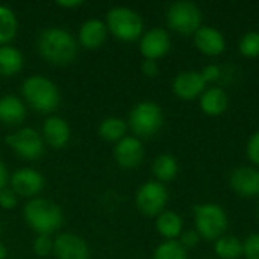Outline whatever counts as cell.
Segmentation results:
<instances>
[{
  "instance_id": "3",
  "label": "cell",
  "mask_w": 259,
  "mask_h": 259,
  "mask_svg": "<svg viewBox=\"0 0 259 259\" xmlns=\"http://www.w3.org/2000/svg\"><path fill=\"white\" fill-rule=\"evenodd\" d=\"M21 94L38 112H52L59 105V91L56 85L44 76L27 77L23 82Z\"/></svg>"
},
{
  "instance_id": "38",
  "label": "cell",
  "mask_w": 259,
  "mask_h": 259,
  "mask_svg": "<svg viewBox=\"0 0 259 259\" xmlns=\"http://www.w3.org/2000/svg\"><path fill=\"white\" fill-rule=\"evenodd\" d=\"M6 258V247L0 243V259Z\"/></svg>"
},
{
  "instance_id": "33",
  "label": "cell",
  "mask_w": 259,
  "mask_h": 259,
  "mask_svg": "<svg viewBox=\"0 0 259 259\" xmlns=\"http://www.w3.org/2000/svg\"><path fill=\"white\" fill-rule=\"evenodd\" d=\"M200 76H202V79L205 80V83H208V82H215V80L220 79L222 70H220L219 65L209 64V65H206V67L200 71Z\"/></svg>"
},
{
  "instance_id": "2",
  "label": "cell",
  "mask_w": 259,
  "mask_h": 259,
  "mask_svg": "<svg viewBox=\"0 0 259 259\" xmlns=\"http://www.w3.org/2000/svg\"><path fill=\"white\" fill-rule=\"evenodd\" d=\"M26 223L38 235H50L62 225L64 215L59 206L47 199H32L23 209Z\"/></svg>"
},
{
  "instance_id": "27",
  "label": "cell",
  "mask_w": 259,
  "mask_h": 259,
  "mask_svg": "<svg viewBox=\"0 0 259 259\" xmlns=\"http://www.w3.org/2000/svg\"><path fill=\"white\" fill-rule=\"evenodd\" d=\"M153 259H188L187 249L176 240H168L159 244L153 253Z\"/></svg>"
},
{
  "instance_id": "31",
  "label": "cell",
  "mask_w": 259,
  "mask_h": 259,
  "mask_svg": "<svg viewBox=\"0 0 259 259\" xmlns=\"http://www.w3.org/2000/svg\"><path fill=\"white\" fill-rule=\"evenodd\" d=\"M247 158L253 162V164H258L259 165V131L255 132L250 140L247 141Z\"/></svg>"
},
{
  "instance_id": "4",
  "label": "cell",
  "mask_w": 259,
  "mask_h": 259,
  "mask_svg": "<svg viewBox=\"0 0 259 259\" xmlns=\"http://www.w3.org/2000/svg\"><path fill=\"white\" fill-rule=\"evenodd\" d=\"M106 27L121 41H135L143 33V20L134 9L115 6L106 14Z\"/></svg>"
},
{
  "instance_id": "19",
  "label": "cell",
  "mask_w": 259,
  "mask_h": 259,
  "mask_svg": "<svg viewBox=\"0 0 259 259\" xmlns=\"http://www.w3.org/2000/svg\"><path fill=\"white\" fill-rule=\"evenodd\" d=\"M26 117L24 103L15 96H3L0 99V123L8 126L20 124Z\"/></svg>"
},
{
  "instance_id": "25",
  "label": "cell",
  "mask_w": 259,
  "mask_h": 259,
  "mask_svg": "<svg viewBox=\"0 0 259 259\" xmlns=\"http://www.w3.org/2000/svg\"><path fill=\"white\" fill-rule=\"evenodd\" d=\"M214 249L222 259H238L243 255V243L232 235L220 237L215 241Z\"/></svg>"
},
{
  "instance_id": "7",
  "label": "cell",
  "mask_w": 259,
  "mask_h": 259,
  "mask_svg": "<svg viewBox=\"0 0 259 259\" xmlns=\"http://www.w3.org/2000/svg\"><path fill=\"white\" fill-rule=\"evenodd\" d=\"M167 23L182 35L196 33L200 29L202 12L193 2H175L167 11Z\"/></svg>"
},
{
  "instance_id": "18",
  "label": "cell",
  "mask_w": 259,
  "mask_h": 259,
  "mask_svg": "<svg viewBox=\"0 0 259 259\" xmlns=\"http://www.w3.org/2000/svg\"><path fill=\"white\" fill-rule=\"evenodd\" d=\"M108 36V27L106 23L97 18L87 20L80 29H79V41L85 49H97L100 47Z\"/></svg>"
},
{
  "instance_id": "30",
  "label": "cell",
  "mask_w": 259,
  "mask_h": 259,
  "mask_svg": "<svg viewBox=\"0 0 259 259\" xmlns=\"http://www.w3.org/2000/svg\"><path fill=\"white\" fill-rule=\"evenodd\" d=\"M243 255L247 259H259V234H253L243 243Z\"/></svg>"
},
{
  "instance_id": "34",
  "label": "cell",
  "mask_w": 259,
  "mask_h": 259,
  "mask_svg": "<svg viewBox=\"0 0 259 259\" xmlns=\"http://www.w3.org/2000/svg\"><path fill=\"white\" fill-rule=\"evenodd\" d=\"M199 240H200V235L197 234V231L190 229V231H185V232L181 234V241L179 243L185 249H193V247H196L199 244Z\"/></svg>"
},
{
  "instance_id": "8",
  "label": "cell",
  "mask_w": 259,
  "mask_h": 259,
  "mask_svg": "<svg viewBox=\"0 0 259 259\" xmlns=\"http://www.w3.org/2000/svg\"><path fill=\"white\" fill-rule=\"evenodd\" d=\"M6 144L21 158L35 161L44 153V141L41 135L32 127H23L6 138Z\"/></svg>"
},
{
  "instance_id": "13",
  "label": "cell",
  "mask_w": 259,
  "mask_h": 259,
  "mask_svg": "<svg viewBox=\"0 0 259 259\" xmlns=\"http://www.w3.org/2000/svg\"><path fill=\"white\" fill-rule=\"evenodd\" d=\"M11 187L15 194L32 197L42 190L44 178L33 168H20L11 178Z\"/></svg>"
},
{
  "instance_id": "21",
  "label": "cell",
  "mask_w": 259,
  "mask_h": 259,
  "mask_svg": "<svg viewBox=\"0 0 259 259\" xmlns=\"http://www.w3.org/2000/svg\"><path fill=\"white\" fill-rule=\"evenodd\" d=\"M182 228L184 223L181 215L173 211H164L156 219V229L167 240H175L179 237L182 234Z\"/></svg>"
},
{
  "instance_id": "36",
  "label": "cell",
  "mask_w": 259,
  "mask_h": 259,
  "mask_svg": "<svg viewBox=\"0 0 259 259\" xmlns=\"http://www.w3.org/2000/svg\"><path fill=\"white\" fill-rule=\"evenodd\" d=\"M8 179H9V176H8V170H6V167H5V164L0 161V191L6 187V184H8Z\"/></svg>"
},
{
  "instance_id": "22",
  "label": "cell",
  "mask_w": 259,
  "mask_h": 259,
  "mask_svg": "<svg viewBox=\"0 0 259 259\" xmlns=\"http://www.w3.org/2000/svg\"><path fill=\"white\" fill-rule=\"evenodd\" d=\"M23 68V55L11 46H0V76L9 77Z\"/></svg>"
},
{
  "instance_id": "28",
  "label": "cell",
  "mask_w": 259,
  "mask_h": 259,
  "mask_svg": "<svg viewBox=\"0 0 259 259\" xmlns=\"http://www.w3.org/2000/svg\"><path fill=\"white\" fill-rule=\"evenodd\" d=\"M240 52L246 58L259 56V32H247L240 41Z\"/></svg>"
},
{
  "instance_id": "17",
  "label": "cell",
  "mask_w": 259,
  "mask_h": 259,
  "mask_svg": "<svg viewBox=\"0 0 259 259\" xmlns=\"http://www.w3.org/2000/svg\"><path fill=\"white\" fill-rule=\"evenodd\" d=\"M42 137L50 147L61 149L70 141V126L61 117H49L42 124Z\"/></svg>"
},
{
  "instance_id": "10",
  "label": "cell",
  "mask_w": 259,
  "mask_h": 259,
  "mask_svg": "<svg viewBox=\"0 0 259 259\" xmlns=\"http://www.w3.org/2000/svg\"><path fill=\"white\" fill-rule=\"evenodd\" d=\"M53 253L58 259H90L85 240L73 234H61L53 241Z\"/></svg>"
},
{
  "instance_id": "5",
  "label": "cell",
  "mask_w": 259,
  "mask_h": 259,
  "mask_svg": "<svg viewBox=\"0 0 259 259\" xmlns=\"http://www.w3.org/2000/svg\"><path fill=\"white\" fill-rule=\"evenodd\" d=\"M196 231L205 240H219L228 228V215L217 203H202L194 206Z\"/></svg>"
},
{
  "instance_id": "32",
  "label": "cell",
  "mask_w": 259,
  "mask_h": 259,
  "mask_svg": "<svg viewBox=\"0 0 259 259\" xmlns=\"http://www.w3.org/2000/svg\"><path fill=\"white\" fill-rule=\"evenodd\" d=\"M17 205V194L9 190V188H3L0 191V206L3 209H12Z\"/></svg>"
},
{
  "instance_id": "23",
  "label": "cell",
  "mask_w": 259,
  "mask_h": 259,
  "mask_svg": "<svg viewBox=\"0 0 259 259\" xmlns=\"http://www.w3.org/2000/svg\"><path fill=\"white\" fill-rule=\"evenodd\" d=\"M152 170H153V175L156 176L158 181L168 182V181H171V179L176 178L178 170H179V165H178V161H176V158L173 155L162 153V155H159L153 161Z\"/></svg>"
},
{
  "instance_id": "37",
  "label": "cell",
  "mask_w": 259,
  "mask_h": 259,
  "mask_svg": "<svg viewBox=\"0 0 259 259\" xmlns=\"http://www.w3.org/2000/svg\"><path fill=\"white\" fill-rule=\"evenodd\" d=\"M56 5L61 8H77V6L83 5V2H80V0H58Z\"/></svg>"
},
{
  "instance_id": "16",
  "label": "cell",
  "mask_w": 259,
  "mask_h": 259,
  "mask_svg": "<svg viewBox=\"0 0 259 259\" xmlns=\"http://www.w3.org/2000/svg\"><path fill=\"white\" fill-rule=\"evenodd\" d=\"M194 44L203 55L208 56L222 55L226 49V41L222 32L208 26H200V29L194 33Z\"/></svg>"
},
{
  "instance_id": "26",
  "label": "cell",
  "mask_w": 259,
  "mask_h": 259,
  "mask_svg": "<svg viewBox=\"0 0 259 259\" xmlns=\"http://www.w3.org/2000/svg\"><path fill=\"white\" fill-rule=\"evenodd\" d=\"M17 27L18 23L15 14L8 6L0 5V44L9 42L15 36Z\"/></svg>"
},
{
  "instance_id": "1",
  "label": "cell",
  "mask_w": 259,
  "mask_h": 259,
  "mask_svg": "<svg viewBox=\"0 0 259 259\" xmlns=\"http://www.w3.org/2000/svg\"><path fill=\"white\" fill-rule=\"evenodd\" d=\"M38 50L41 56L55 65L71 64L77 55V44L70 32L59 27H49L39 33Z\"/></svg>"
},
{
  "instance_id": "15",
  "label": "cell",
  "mask_w": 259,
  "mask_h": 259,
  "mask_svg": "<svg viewBox=\"0 0 259 259\" xmlns=\"http://www.w3.org/2000/svg\"><path fill=\"white\" fill-rule=\"evenodd\" d=\"M205 80L197 71H182L173 80V93L182 100H193L205 90Z\"/></svg>"
},
{
  "instance_id": "9",
  "label": "cell",
  "mask_w": 259,
  "mask_h": 259,
  "mask_svg": "<svg viewBox=\"0 0 259 259\" xmlns=\"http://www.w3.org/2000/svg\"><path fill=\"white\" fill-rule=\"evenodd\" d=\"M168 194L165 187L161 182H146L141 185V188L137 193V208L144 215H158L162 212L165 203H167Z\"/></svg>"
},
{
  "instance_id": "11",
  "label": "cell",
  "mask_w": 259,
  "mask_h": 259,
  "mask_svg": "<svg viewBox=\"0 0 259 259\" xmlns=\"http://www.w3.org/2000/svg\"><path fill=\"white\" fill-rule=\"evenodd\" d=\"M170 50V36L161 29L155 27L146 32L140 41V52L146 59H159Z\"/></svg>"
},
{
  "instance_id": "14",
  "label": "cell",
  "mask_w": 259,
  "mask_h": 259,
  "mask_svg": "<svg viewBox=\"0 0 259 259\" xmlns=\"http://www.w3.org/2000/svg\"><path fill=\"white\" fill-rule=\"evenodd\" d=\"M231 187L241 197L259 196V170L253 167L235 168L231 175Z\"/></svg>"
},
{
  "instance_id": "6",
  "label": "cell",
  "mask_w": 259,
  "mask_h": 259,
  "mask_svg": "<svg viewBox=\"0 0 259 259\" xmlns=\"http://www.w3.org/2000/svg\"><path fill=\"white\" fill-rule=\"evenodd\" d=\"M162 123V109L153 102H141L129 114V127L138 137L155 135L161 129Z\"/></svg>"
},
{
  "instance_id": "29",
  "label": "cell",
  "mask_w": 259,
  "mask_h": 259,
  "mask_svg": "<svg viewBox=\"0 0 259 259\" xmlns=\"http://www.w3.org/2000/svg\"><path fill=\"white\" fill-rule=\"evenodd\" d=\"M32 249L35 255H38L39 258H46L53 252V240L50 238V235H36L32 243Z\"/></svg>"
},
{
  "instance_id": "35",
  "label": "cell",
  "mask_w": 259,
  "mask_h": 259,
  "mask_svg": "<svg viewBox=\"0 0 259 259\" xmlns=\"http://www.w3.org/2000/svg\"><path fill=\"white\" fill-rule=\"evenodd\" d=\"M141 71L147 77H156L158 73H159V67L156 64V61H153V59H144L143 64H141Z\"/></svg>"
},
{
  "instance_id": "12",
  "label": "cell",
  "mask_w": 259,
  "mask_h": 259,
  "mask_svg": "<svg viewBox=\"0 0 259 259\" xmlns=\"http://www.w3.org/2000/svg\"><path fill=\"white\" fill-rule=\"evenodd\" d=\"M115 161L123 168H135L141 164L144 156V149L137 137H124L120 140L114 149Z\"/></svg>"
},
{
  "instance_id": "20",
  "label": "cell",
  "mask_w": 259,
  "mask_h": 259,
  "mask_svg": "<svg viewBox=\"0 0 259 259\" xmlns=\"http://www.w3.org/2000/svg\"><path fill=\"white\" fill-rule=\"evenodd\" d=\"M200 108L208 115H220L228 108V96L222 88H209L200 97Z\"/></svg>"
},
{
  "instance_id": "24",
  "label": "cell",
  "mask_w": 259,
  "mask_h": 259,
  "mask_svg": "<svg viewBox=\"0 0 259 259\" xmlns=\"http://www.w3.org/2000/svg\"><path fill=\"white\" fill-rule=\"evenodd\" d=\"M127 131L126 121H123L118 117H108L105 118L99 126V135L106 141H120L124 138V134Z\"/></svg>"
}]
</instances>
